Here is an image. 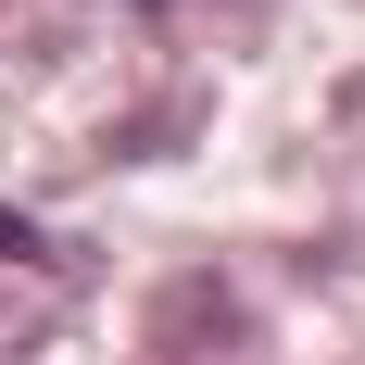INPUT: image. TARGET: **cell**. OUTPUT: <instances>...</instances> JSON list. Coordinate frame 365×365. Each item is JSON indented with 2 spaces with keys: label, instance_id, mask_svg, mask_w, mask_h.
<instances>
[{
  "label": "cell",
  "instance_id": "obj_1",
  "mask_svg": "<svg viewBox=\"0 0 365 365\" xmlns=\"http://www.w3.org/2000/svg\"><path fill=\"white\" fill-rule=\"evenodd\" d=\"M26 252H38V240H26V227H13V215H0V290L26 277Z\"/></svg>",
  "mask_w": 365,
  "mask_h": 365
}]
</instances>
